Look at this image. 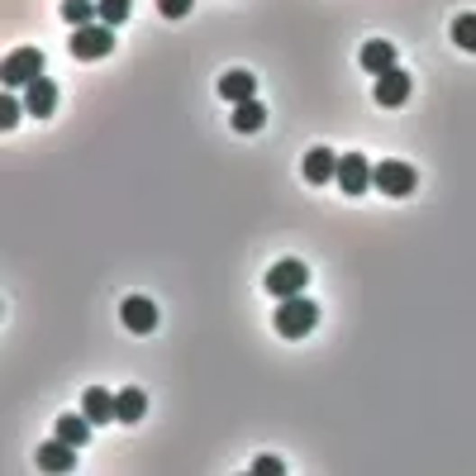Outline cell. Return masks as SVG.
Here are the masks:
<instances>
[{"instance_id": "10", "label": "cell", "mask_w": 476, "mask_h": 476, "mask_svg": "<svg viewBox=\"0 0 476 476\" xmlns=\"http://www.w3.org/2000/svg\"><path fill=\"white\" fill-rule=\"evenodd\" d=\"M81 410H87V419H91V424H110V419H119L114 396H110V390H100V386H91L87 396H81Z\"/></svg>"}, {"instance_id": "6", "label": "cell", "mask_w": 476, "mask_h": 476, "mask_svg": "<svg viewBox=\"0 0 476 476\" xmlns=\"http://www.w3.org/2000/svg\"><path fill=\"white\" fill-rule=\"evenodd\" d=\"M119 319H124L129 334H152V329H158V305H152L148 296H124Z\"/></svg>"}, {"instance_id": "4", "label": "cell", "mask_w": 476, "mask_h": 476, "mask_svg": "<svg viewBox=\"0 0 476 476\" xmlns=\"http://www.w3.org/2000/svg\"><path fill=\"white\" fill-rule=\"evenodd\" d=\"M415 181L419 177H415L410 162H381V167H371V186H377L381 196H396L400 200V196L415 191Z\"/></svg>"}, {"instance_id": "23", "label": "cell", "mask_w": 476, "mask_h": 476, "mask_svg": "<svg viewBox=\"0 0 476 476\" xmlns=\"http://www.w3.org/2000/svg\"><path fill=\"white\" fill-rule=\"evenodd\" d=\"M252 471H258V476H281L286 467H281V457H258V462H252Z\"/></svg>"}, {"instance_id": "3", "label": "cell", "mask_w": 476, "mask_h": 476, "mask_svg": "<svg viewBox=\"0 0 476 476\" xmlns=\"http://www.w3.org/2000/svg\"><path fill=\"white\" fill-rule=\"evenodd\" d=\"M72 58H105L110 48H114V24H81V29H72Z\"/></svg>"}, {"instance_id": "16", "label": "cell", "mask_w": 476, "mask_h": 476, "mask_svg": "<svg viewBox=\"0 0 476 476\" xmlns=\"http://www.w3.org/2000/svg\"><path fill=\"white\" fill-rule=\"evenodd\" d=\"M58 438H67L72 448H87V438H91V419H87V410H81V415H62V419H58Z\"/></svg>"}, {"instance_id": "22", "label": "cell", "mask_w": 476, "mask_h": 476, "mask_svg": "<svg viewBox=\"0 0 476 476\" xmlns=\"http://www.w3.org/2000/svg\"><path fill=\"white\" fill-rule=\"evenodd\" d=\"M191 5H196V0H158V14H162V20H186Z\"/></svg>"}, {"instance_id": "2", "label": "cell", "mask_w": 476, "mask_h": 476, "mask_svg": "<svg viewBox=\"0 0 476 476\" xmlns=\"http://www.w3.org/2000/svg\"><path fill=\"white\" fill-rule=\"evenodd\" d=\"M0 77H5V87H29V81L43 77V53L39 48H14V53L0 62Z\"/></svg>"}, {"instance_id": "12", "label": "cell", "mask_w": 476, "mask_h": 476, "mask_svg": "<svg viewBox=\"0 0 476 476\" xmlns=\"http://www.w3.org/2000/svg\"><path fill=\"white\" fill-rule=\"evenodd\" d=\"M338 177V158L329 148H310L305 152V181H315V186H325V181H334Z\"/></svg>"}, {"instance_id": "9", "label": "cell", "mask_w": 476, "mask_h": 476, "mask_svg": "<svg viewBox=\"0 0 476 476\" xmlns=\"http://www.w3.org/2000/svg\"><path fill=\"white\" fill-rule=\"evenodd\" d=\"M24 110L39 114V119L53 114V110H58V87H53V81H48V77L29 81V87H24Z\"/></svg>"}, {"instance_id": "5", "label": "cell", "mask_w": 476, "mask_h": 476, "mask_svg": "<svg viewBox=\"0 0 476 476\" xmlns=\"http://www.w3.org/2000/svg\"><path fill=\"white\" fill-rule=\"evenodd\" d=\"M305 281H310V267L296 262V258H286V262H277V267L267 271V291L281 296V300H286V296H300Z\"/></svg>"}, {"instance_id": "20", "label": "cell", "mask_w": 476, "mask_h": 476, "mask_svg": "<svg viewBox=\"0 0 476 476\" xmlns=\"http://www.w3.org/2000/svg\"><path fill=\"white\" fill-rule=\"evenodd\" d=\"M96 5H100V24H124L129 20V10H133V0H96Z\"/></svg>"}, {"instance_id": "15", "label": "cell", "mask_w": 476, "mask_h": 476, "mask_svg": "<svg viewBox=\"0 0 476 476\" xmlns=\"http://www.w3.org/2000/svg\"><path fill=\"white\" fill-rule=\"evenodd\" d=\"M267 124V105H262V100H238V105H233V129L238 133H258Z\"/></svg>"}, {"instance_id": "17", "label": "cell", "mask_w": 476, "mask_h": 476, "mask_svg": "<svg viewBox=\"0 0 476 476\" xmlns=\"http://www.w3.org/2000/svg\"><path fill=\"white\" fill-rule=\"evenodd\" d=\"M114 405H119V419H124V424H133V419H143V410H148V396H143L139 386H124V390L114 396Z\"/></svg>"}, {"instance_id": "1", "label": "cell", "mask_w": 476, "mask_h": 476, "mask_svg": "<svg viewBox=\"0 0 476 476\" xmlns=\"http://www.w3.org/2000/svg\"><path fill=\"white\" fill-rule=\"evenodd\" d=\"M319 325V305L310 296H286L277 305V334L281 338H305V334H315Z\"/></svg>"}, {"instance_id": "19", "label": "cell", "mask_w": 476, "mask_h": 476, "mask_svg": "<svg viewBox=\"0 0 476 476\" xmlns=\"http://www.w3.org/2000/svg\"><path fill=\"white\" fill-rule=\"evenodd\" d=\"M453 43L467 48V53H476V14H457L453 20Z\"/></svg>"}, {"instance_id": "13", "label": "cell", "mask_w": 476, "mask_h": 476, "mask_svg": "<svg viewBox=\"0 0 476 476\" xmlns=\"http://www.w3.org/2000/svg\"><path fill=\"white\" fill-rule=\"evenodd\" d=\"M252 91H258V77H252V72H238V67H233V72L219 77V96H224L229 105H238V100H252Z\"/></svg>"}, {"instance_id": "14", "label": "cell", "mask_w": 476, "mask_h": 476, "mask_svg": "<svg viewBox=\"0 0 476 476\" xmlns=\"http://www.w3.org/2000/svg\"><path fill=\"white\" fill-rule=\"evenodd\" d=\"M362 67H367L371 77L390 72V67H396V48H390L386 39H367V43H362Z\"/></svg>"}, {"instance_id": "11", "label": "cell", "mask_w": 476, "mask_h": 476, "mask_svg": "<svg viewBox=\"0 0 476 476\" xmlns=\"http://www.w3.org/2000/svg\"><path fill=\"white\" fill-rule=\"evenodd\" d=\"M39 467L43 471H72L77 467V448L67 444V438H53V444L39 448Z\"/></svg>"}, {"instance_id": "7", "label": "cell", "mask_w": 476, "mask_h": 476, "mask_svg": "<svg viewBox=\"0 0 476 476\" xmlns=\"http://www.w3.org/2000/svg\"><path fill=\"white\" fill-rule=\"evenodd\" d=\"M338 186H343L348 196H362L367 186H371V162L362 158V152H348V158H338Z\"/></svg>"}, {"instance_id": "8", "label": "cell", "mask_w": 476, "mask_h": 476, "mask_svg": "<svg viewBox=\"0 0 476 476\" xmlns=\"http://www.w3.org/2000/svg\"><path fill=\"white\" fill-rule=\"evenodd\" d=\"M405 100H410V77H405L400 67L381 72V77H377V105L396 110V105H405Z\"/></svg>"}, {"instance_id": "21", "label": "cell", "mask_w": 476, "mask_h": 476, "mask_svg": "<svg viewBox=\"0 0 476 476\" xmlns=\"http://www.w3.org/2000/svg\"><path fill=\"white\" fill-rule=\"evenodd\" d=\"M20 114H24V100L10 96V87H5V96H0V129H14V124H20Z\"/></svg>"}, {"instance_id": "18", "label": "cell", "mask_w": 476, "mask_h": 476, "mask_svg": "<svg viewBox=\"0 0 476 476\" xmlns=\"http://www.w3.org/2000/svg\"><path fill=\"white\" fill-rule=\"evenodd\" d=\"M62 20L67 24H96L100 20V5H91V0H62Z\"/></svg>"}]
</instances>
